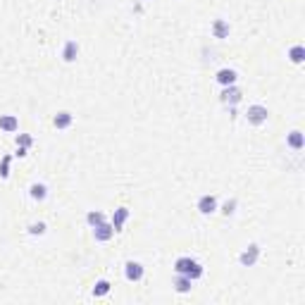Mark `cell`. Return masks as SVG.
I'll return each instance as SVG.
<instances>
[{
  "mask_svg": "<svg viewBox=\"0 0 305 305\" xmlns=\"http://www.w3.org/2000/svg\"><path fill=\"white\" fill-rule=\"evenodd\" d=\"M29 196H31L33 200H38V203H41V200L48 198V186L45 184H31L29 186Z\"/></svg>",
  "mask_w": 305,
  "mask_h": 305,
  "instance_id": "cell-13",
  "label": "cell"
},
{
  "mask_svg": "<svg viewBox=\"0 0 305 305\" xmlns=\"http://www.w3.org/2000/svg\"><path fill=\"white\" fill-rule=\"evenodd\" d=\"M29 234H31V236H43L45 224L43 222H33V224H29Z\"/></svg>",
  "mask_w": 305,
  "mask_h": 305,
  "instance_id": "cell-21",
  "label": "cell"
},
{
  "mask_svg": "<svg viewBox=\"0 0 305 305\" xmlns=\"http://www.w3.org/2000/svg\"><path fill=\"white\" fill-rule=\"evenodd\" d=\"M100 222H105V215H103V212H98V210H91V212L86 215V224H88L91 229L98 227Z\"/></svg>",
  "mask_w": 305,
  "mask_h": 305,
  "instance_id": "cell-19",
  "label": "cell"
},
{
  "mask_svg": "<svg viewBox=\"0 0 305 305\" xmlns=\"http://www.w3.org/2000/svg\"><path fill=\"white\" fill-rule=\"evenodd\" d=\"M10 155H5L2 160H0V179H7L10 176Z\"/></svg>",
  "mask_w": 305,
  "mask_h": 305,
  "instance_id": "cell-20",
  "label": "cell"
},
{
  "mask_svg": "<svg viewBox=\"0 0 305 305\" xmlns=\"http://www.w3.org/2000/svg\"><path fill=\"white\" fill-rule=\"evenodd\" d=\"M124 277L129 279V282H141L143 279V265L136 260H129L124 265Z\"/></svg>",
  "mask_w": 305,
  "mask_h": 305,
  "instance_id": "cell-5",
  "label": "cell"
},
{
  "mask_svg": "<svg viewBox=\"0 0 305 305\" xmlns=\"http://www.w3.org/2000/svg\"><path fill=\"white\" fill-rule=\"evenodd\" d=\"M217 210V198L215 196H200L198 198V212L200 215H212Z\"/></svg>",
  "mask_w": 305,
  "mask_h": 305,
  "instance_id": "cell-6",
  "label": "cell"
},
{
  "mask_svg": "<svg viewBox=\"0 0 305 305\" xmlns=\"http://www.w3.org/2000/svg\"><path fill=\"white\" fill-rule=\"evenodd\" d=\"M93 236H96V241H110L112 236H115V227L112 224H108V222H100L98 227H93Z\"/></svg>",
  "mask_w": 305,
  "mask_h": 305,
  "instance_id": "cell-7",
  "label": "cell"
},
{
  "mask_svg": "<svg viewBox=\"0 0 305 305\" xmlns=\"http://www.w3.org/2000/svg\"><path fill=\"white\" fill-rule=\"evenodd\" d=\"M19 129V122L14 115H2L0 117V131H5V134H14V131Z\"/></svg>",
  "mask_w": 305,
  "mask_h": 305,
  "instance_id": "cell-11",
  "label": "cell"
},
{
  "mask_svg": "<svg viewBox=\"0 0 305 305\" xmlns=\"http://www.w3.org/2000/svg\"><path fill=\"white\" fill-rule=\"evenodd\" d=\"M258 258H260V246H258V243H251V246L239 255V262L243 267H253V265L258 262Z\"/></svg>",
  "mask_w": 305,
  "mask_h": 305,
  "instance_id": "cell-3",
  "label": "cell"
},
{
  "mask_svg": "<svg viewBox=\"0 0 305 305\" xmlns=\"http://www.w3.org/2000/svg\"><path fill=\"white\" fill-rule=\"evenodd\" d=\"M110 286H112V284H110L108 279H100V282H96V286H93V296H96V298L108 296L110 294Z\"/></svg>",
  "mask_w": 305,
  "mask_h": 305,
  "instance_id": "cell-18",
  "label": "cell"
},
{
  "mask_svg": "<svg viewBox=\"0 0 305 305\" xmlns=\"http://www.w3.org/2000/svg\"><path fill=\"white\" fill-rule=\"evenodd\" d=\"M241 98H243V93H241V88H236L234 84H231V86H224V91H222V103L229 105V108H234L236 103H241Z\"/></svg>",
  "mask_w": 305,
  "mask_h": 305,
  "instance_id": "cell-4",
  "label": "cell"
},
{
  "mask_svg": "<svg viewBox=\"0 0 305 305\" xmlns=\"http://www.w3.org/2000/svg\"><path fill=\"white\" fill-rule=\"evenodd\" d=\"M174 289L179 291V294H188V291H191V279H188V277H184V274H176Z\"/></svg>",
  "mask_w": 305,
  "mask_h": 305,
  "instance_id": "cell-16",
  "label": "cell"
},
{
  "mask_svg": "<svg viewBox=\"0 0 305 305\" xmlns=\"http://www.w3.org/2000/svg\"><path fill=\"white\" fill-rule=\"evenodd\" d=\"M76 55H79V43L76 41H67L65 48H62V60L65 62H74Z\"/></svg>",
  "mask_w": 305,
  "mask_h": 305,
  "instance_id": "cell-12",
  "label": "cell"
},
{
  "mask_svg": "<svg viewBox=\"0 0 305 305\" xmlns=\"http://www.w3.org/2000/svg\"><path fill=\"white\" fill-rule=\"evenodd\" d=\"M174 272L176 274H184V277H188L191 282L193 279H200L203 277V265L198 260H193V258H176V262H174Z\"/></svg>",
  "mask_w": 305,
  "mask_h": 305,
  "instance_id": "cell-1",
  "label": "cell"
},
{
  "mask_svg": "<svg viewBox=\"0 0 305 305\" xmlns=\"http://www.w3.org/2000/svg\"><path fill=\"white\" fill-rule=\"evenodd\" d=\"M72 122H74L72 112L62 110V112H57V115L53 117V127L55 129H69V127H72Z\"/></svg>",
  "mask_w": 305,
  "mask_h": 305,
  "instance_id": "cell-10",
  "label": "cell"
},
{
  "mask_svg": "<svg viewBox=\"0 0 305 305\" xmlns=\"http://www.w3.org/2000/svg\"><path fill=\"white\" fill-rule=\"evenodd\" d=\"M234 210H236V198H231V200H227V203H224V207H222V212H224V215H234Z\"/></svg>",
  "mask_w": 305,
  "mask_h": 305,
  "instance_id": "cell-23",
  "label": "cell"
},
{
  "mask_svg": "<svg viewBox=\"0 0 305 305\" xmlns=\"http://www.w3.org/2000/svg\"><path fill=\"white\" fill-rule=\"evenodd\" d=\"M26 151H29V148H17V155H19V157H24V155H26Z\"/></svg>",
  "mask_w": 305,
  "mask_h": 305,
  "instance_id": "cell-24",
  "label": "cell"
},
{
  "mask_svg": "<svg viewBox=\"0 0 305 305\" xmlns=\"http://www.w3.org/2000/svg\"><path fill=\"white\" fill-rule=\"evenodd\" d=\"M129 215H131V210L129 207H117L115 212H112V227H115V231H122V227H124V222L129 219Z\"/></svg>",
  "mask_w": 305,
  "mask_h": 305,
  "instance_id": "cell-8",
  "label": "cell"
},
{
  "mask_svg": "<svg viewBox=\"0 0 305 305\" xmlns=\"http://www.w3.org/2000/svg\"><path fill=\"white\" fill-rule=\"evenodd\" d=\"M217 84H222V86H231V84H236V79H239V74H236V69H229V67H224V69H219L217 72Z\"/></svg>",
  "mask_w": 305,
  "mask_h": 305,
  "instance_id": "cell-9",
  "label": "cell"
},
{
  "mask_svg": "<svg viewBox=\"0 0 305 305\" xmlns=\"http://www.w3.org/2000/svg\"><path fill=\"white\" fill-rule=\"evenodd\" d=\"M289 146L294 148V151H303V146H305V141H303V131H291L289 134Z\"/></svg>",
  "mask_w": 305,
  "mask_h": 305,
  "instance_id": "cell-15",
  "label": "cell"
},
{
  "mask_svg": "<svg viewBox=\"0 0 305 305\" xmlns=\"http://www.w3.org/2000/svg\"><path fill=\"white\" fill-rule=\"evenodd\" d=\"M267 117H270V112H267V108H265V105H251V108H248V112H246V120L251 122L253 127H260V124H265V122H267Z\"/></svg>",
  "mask_w": 305,
  "mask_h": 305,
  "instance_id": "cell-2",
  "label": "cell"
},
{
  "mask_svg": "<svg viewBox=\"0 0 305 305\" xmlns=\"http://www.w3.org/2000/svg\"><path fill=\"white\" fill-rule=\"evenodd\" d=\"M212 36H215V38H227L229 24L224 22V19H215V24H212Z\"/></svg>",
  "mask_w": 305,
  "mask_h": 305,
  "instance_id": "cell-14",
  "label": "cell"
},
{
  "mask_svg": "<svg viewBox=\"0 0 305 305\" xmlns=\"http://www.w3.org/2000/svg\"><path fill=\"white\" fill-rule=\"evenodd\" d=\"M31 143H33V139L29 134H19V136H17V148H29Z\"/></svg>",
  "mask_w": 305,
  "mask_h": 305,
  "instance_id": "cell-22",
  "label": "cell"
},
{
  "mask_svg": "<svg viewBox=\"0 0 305 305\" xmlns=\"http://www.w3.org/2000/svg\"><path fill=\"white\" fill-rule=\"evenodd\" d=\"M289 60L294 62V65H301L305 60V48L303 45H294L291 50H289Z\"/></svg>",
  "mask_w": 305,
  "mask_h": 305,
  "instance_id": "cell-17",
  "label": "cell"
}]
</instances>
